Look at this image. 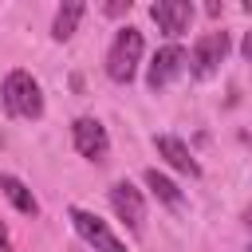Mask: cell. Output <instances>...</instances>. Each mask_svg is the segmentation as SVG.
Wrapping results in <instances>:
<instances>
[{"mask_svg":"<svg viewBox=\"0 0 252 252\" xmlns=\"http://www.w3.org/2000/svg\"><path fill=\"white\" fill-rule=\"evenodd\" d=\"M0 94H4V110L12 118H32V122L43 118V91L28 71H12L0 87Z\"/></svg>","mask_w":252,"mask_h":252,"instance_id":"obj_1","label":"cell"},{"mask_svg":"<svg viewBox=\"0 0 252 252\" xmlns=\"http://www.w3.org/2000/svg\"><path fill=\"white\" fill-rule=\"evenodd\" d=\"M138 63H142V32L126 24V28H118V35H114V43L106 51V75L114 83H130Z\"/></svg>","mask_w":252,"mask_h":252,"instance_id":"obj_2","label":"cell"},{"mask_svg":"<svg viewBox=\"0 0 252 252\" xmlns=\"http://www.w3.org/2000/svg\"><path fill=\"white\" fill-rule=\"evenodd\" d=\"M224 55H228V32H205L189 51V71L197 79H213L217 67L224 63Z\"/></svg>","mask_w":252,"mask_h":252,"instance_id":"obj_3","label":"cell"},{"mask_svg":"<svg viewBox=\"0 0 252 252\" xmlns=\"http://www.w3.org/2000/svg\"><path fill=\"white\" fill-rule=\"evenodd\" d=\"M110 209L118 213V220L134 236L146 228V201H142V189H134L130 181H114L110 185Z\"/></svg>","mask_w":252,"mask_h":252,"instance_id":"obj_4","label":"cell"},{"mask_svg":"<svg viewBox=\"0 0 252 252\" xmlns=\"http://www.w3.org/2000/svg\"><path fill=\"white\" fill-rule=\"evenodd\" d=\"M71 138H75V150L87 161H106L110 158V138H106V126L98 118H75Z\"/></svg>","mask_w":252,"mask_h":252,"instance_id":"obj_5","label":"cell"},{"mask_svg":"<svg viewBox=\"0 0 252 252\" xmlns=\"http://www.w3.org/2000/svg\"><path fill=\"white\" fill-rule=\"evenodd\" d=\"M71 224H75V232L94 248V252H126V244L106 228V220H98L94 213H87V209H71Z\"/></svg>","mask_w":252,"mask_h":252,"instance_id":"obj_6","label":"cell"},{"mask_svg":"<svg viewBox=\"0 0 252 252\" xmlns=\"http://www.w3.org/2000/svg\"><path fill=\"white\" fill-rule=\"evenodd\" d=\"M150 16H154V24H158L161 35L177 39L193 24V4L189 0H158V4H150Z\"/></svg>","mask_w":252,"mask_h":252,"instance_id":"obj_7","label":"cell"},{"mask_svg":"<svg viewBox=\"0 0 252 252\" xmlns=\"http://www.w3.org/2000/svg\"><path fill=\"white\" fill-rule=\"evenodd\" d=\"M185 67H189V51H181V47H161L158 55H154V63H150V75H146V83H150V91H161V87H169L177 75H185Z\"/></svg>","mask_w":252,"mask_h":252,"instance_id":"obj_8","label":"cell"},{"mask_svg":"<svg viewBox=\"0 0 252 252\" xmlns=\"http://www.w3.org/2000/svg\"><path fill=\"white\" fill-rule=\"evenodd\" d=\"M154 146H158V154H161L173 169H181V173H189V177H197V173H201L197 158L189 154V146H185L181 138H173V134H158V138H154Z\"/></svg>","mask_w":252,"mask_h":252,"instance_id":"obj_9","label":"cell"},{"mask_svg":"<svg viewBox=\"0 0 252 252\" xmlns=\"http://www.w3.org/2000/svg\"><path fill=\"white\" fill-rule=\"evenodd\" d=\"M0 193L16 205V213H24V217H35L39 213V201L32 197V189L20 181V177H12V173H0Z\"/></svg>","mask_w":252,"mask_h":252,"instance_id":"obj_10","label":"cell"},{"mask_svg":"<svg viewBox=\"0 0 252 252\" xmlns=\"http://www.w3.org/2000/svg\"><path fill=\"white\" fill-rule=\"evenodd\" d=\"M83 12H87V8H83L79 0H67V4L55 12L51 35H55V39H71V35H75V28H79V20H83Z\"/></svg>","mask_w":252,"mask_h":252,"instance_id":"obj_11","label":"cell"},{"mask_svg":"<svg viewBox=\"0 0 252 252\" xmlns=\"http://www.w3.org/2000/svg\"><path fill=\"white\" fill-rule=\"evenodd\" d=\"M146 185L154 189V197L161 201V205H169V209H181V189L165 177V173H158V169H146Z\"/></svg>","mask_w":252,"mask_h":252,"instance_id":"obj_12","label":"cell"},{"mask_svg":"<svg viewBox=\"0 0 252 252\" xmlns=\"http://www.w3.org/2000/svg\"><path fill=\"white\" fill-rule=\"evenodd\" d=\"M240 55H244V59H252V32L244 35V43H240Z\"/></svg>","mask_w":252,"mask_h":252,"instance_id":"obj_13","label":"cell"},{"mask_svg":"<svg viewBox=\"0 0 252 252\" xmlns=\"http://www.w3.org/2000/svg\"><path fill=\"white\" fill-rule=\"evenodd\" d=\"M8 248V228H4V220H0V252Z\"/></svg>","mask_w":252,"mask_h":252,"instance_id":"obj_14","label":"cell"},{"mask_svg":"<svg viewBox=\"0 0 252 252\" xmlns=\"http://www.w3.org/2000/svg\"><path fill=\"white\" fill-rule=\"evenodd\" d=\"M244 224H248V228H252V205H248V209H244Z\"/></svg>","mask_w":252,"mask_h":252,"instance_id":"obj_15","label":"cell"}]
</instances>
